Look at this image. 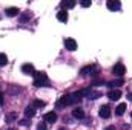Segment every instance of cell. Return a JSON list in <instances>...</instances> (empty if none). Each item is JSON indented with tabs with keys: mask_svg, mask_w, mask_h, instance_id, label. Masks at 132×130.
<instances>
[{
	"mask_svg": "<svg viewBox=\"0 0 132 130\" xmlns=\"http://www.w3.org/2000/svg\"><path fill=\"white\" fill-rule=\"evenodd\" d=\"M98 97H101L100 92H94V90H91V94H89V98H91V99H97Z\"/></svg>",
	"mask_w": 132,
	"mask_h": 130,
	"instance_id": "obj_20",
	"label": "cell"
},
{
	"mask_svg": "<svg viewBox=\"0 0 132 130\" xmlns=\"http://www.w3.org/2000/svg\"><path fill=\"white\" fill-rule=\"evenodd\" d=\"M29 17H31L29 14H25V15H22V22H26V20H28Z\"/></svg>",
	"mask_w": 132,
	"mask_h": 130,
	"instance_id": "obj_25",
	"label": "cell"
},
{
	"mask_svg": "<svg viewBox=\"0 0 132 130\" xmlns=\"http://www.w3.org/2000/svg\"><path fill=\"white\" fill-rule=\"evenodd\" d=\"M37 130H48V127H46L45 123H40V124L37 126Z\"/></svg>",
	"mask_w": 132,
	"mask_h": 130,
	"instance_id": "obj_23",
	"label": "cell"
},
{
	"mask_svg": "<svg viewBox=\"0 0 132 130\" xmlns=\"http://www.w3.org/2000/svg\"><path fill=\"white\" fill-rule=\"evenodd\" d=\"M5 12H6L8 17H15V15L19 14V8H14V6H12V8H6Z\"/></svg>",
	"mask_w": 132,
	"mask_h": 130,
	"instance_id": "obj_14",
	"label": "cell"
},
{
	"mask_svg": "<svg viewBox=\"0 0 132 130\" xmlns=\"http://www.w3.org/2000/svg\"><path fill=\"white\" fill-rule=\"evenodd\" d=\"M112 73H114L115 77H120V78H121V77L126 73V67H125V64H123V63H117V64L112 67Z\"/></svg>",
	"mask_w": 132,
	"mask_h": 130,
	"instance_id": "obj_3",
	"label": "cell"
},
{
	"mask_svg": "<svg viewBox=\"0 0 132 130\" xmlns=\"http://www.w3.org/2000/svg\"><path fill=\"white\" fill-rule=\"evenodd\" d=\"M106 6H108V9H111V11H118V9L121 8V3H120L118 0H108V2H106Z\"/></svg>",
	"mask_w": 132,
	"mask_h": 130,
	"instance_id": "obj_5",
	"label": "cell"
},
{
	"mask_svg": "<svg viewBox=\"0 0 132 130\" xmlns=\"http://www.w3.org/2000/svg\"><path fill=\"white\" fill-rule=\"evenodd\" d=\"M9 130H15V129H9Z\"/></svg>",
	"mask_w": 132,
	"mask_h": 130,
	"instance_id": "obj_29",
	"label": "cell"
},
{
	"mask_svg": "<svg viewBox=\"0 0 132 130\" xmlns=\"http://www.w3.org/2000/svg\"><path fill=\"white\" fill-rule=\"evenodd\" d=\"M19 123H20V126H28V124H29V123H28V119H20Z\"/></svg>",
	"mask_w": 132,
	"mask_h": 130,
	"instance_id": "obj_24",
	"label": "cell"
},
{
	"mask_svg": "<svg viewBox=\"0 0 132 130\" xmlns=\"http://www.w3.org/2000/svg\"><path fill=\"white\" fill-rule=\"evenodd\" d=\"M34 86L35 87H45L49 86V78L45 72H35L34 73Z\"/></svg>",
	"mask_w": 132,
	"mask_h": 130,
	"instance_id": "obj_1",
	"label": "cell"
},
{
	"mask_svg": "<svg viewBox=\"0 0 132 130\" xmlns=\"http://www.w3.org/2000/svg\"><path fill=\"white\" fill-rule=\"evenodd\" d=\"M25 116H28V118L35 116V107H34V106H28V107L25 109Z\"/></svg>",
	"mask_w": 132,
	"mask_h": 130,
	"instance_id": "obj_16",
	"label": "cell"
},
{
	"mask_svg": "<svg viewBox=\"0 0 132 130\" xmlns=\"http://www.w3.org/2000/svg\"><path fill=\"white\" fill-rule=\"evenodd\" d=\"M8 64V57L5 54H0V66H6Z\"/></svg>",
	"mask_w": 132,
	"mask_h": 130,
	"instance_id": "obj_18",
	"label": "cell"
},
{
	"mask_svg": "<svg viewBox=\"0 0 132 130\" xmlns=\"http://www.w3.org/2000/svg\"><path fill=\"white\" fill-rule=\"evenodd\" d=\"M57 20L62 22V23H66L68 22V12H66L65 9H62V11L57 12Z\"/></svg>",
	"mask_w": 132,
	"mask_h": 130,
	"instance_id": "obj_12",
	"label": "cell"
},
{
	"mask_svg": "<svg viewBox=\"0 0 132 130\" xmlns=\"http://www.w3.org/2000/svg\"><path fill=\"white\" fill-rule=\"evenodd\" d=\"M15 118H17V115H15V113H9V115H8V116H6V119H8V121H9V123H12V121H14V119H15Z\"/></svg>",
	"mask_w": 132,
	"mask_h": 130,
	"instance_id": "obj_22",
	"label": "cell"
},
{
	"mask_svg": "<svg viewBox=\"0 0 132 130\" xmlns=\"http://www.w3.org/2000/svg\"><path fill=\"white\" fill-rule=\"evenodd\" d=\"M3 103H5V99H3V94H2V92H0V106H2V104H3Z\"/></svg>",
	"mask_w": 132,
	"mask_h": 130,
	"instance_id": "obj_26",
	"label": "cell"
},
{
	"mask_svg": "<svg viewBox=\"0 0 132 130\" xmlns=\"http://www.w3.org/2000/svg\"><path fill=\"white\" fill-rule=\"evenodd\" d=\"M72 115H74V118L81 119V118H85V110H83L81 107H75V109L72 110Z\"/></svg>",
	"mask_w": 132,
	"mask_h": 130,
	"instance_id": "obj_11",
	"label": "cell"
},
{
	"mask_svg": "<svg viewBox=\"0 0 132 130\" xmlns=\"http://www.w3.org/2000/svg\"><path fill=\"white\" fill-rule=\"evenodd\" d=\"M65 48L68 49V51L74 52V51L77 49V41H75L74 38H66L65 40Z\"/></svg>",
	"mask_w": 132,
	"mask_h": 130,
	"instance_id": "obj_6",
	"label": "cell"
},
{
	"mask_svg": "<svg viewBox=\"0 0 132 130\" xmlns=\"http://www.w3.org/2000/svg\"><path fill=\"white\" fill-rule=\"evenodd\" d=\"M121 84H123V80L118 78V80H115V81H111V83H109V87H117V86H121Z\"/></svg>",
	"mask_w": 132,
	"mask_h": 130,
	"instance_id": "obj_17",
	"label": "cell"
},
{
	"mask_svg": "<svg viewBox=\"0 0 132 130\" xmlns=\"http://www.w3.org/2000/svg\"><path fill=\"white\" fill-rule=\"evenodd\" d=\"M75 5H77L75 0H63V2H62V8H66V9H71V8H74Z\"/></svg>",
	"mask_w": 132,
	"mask_h": 130,
	"instance_id": "obj_13",
	"label": "cell"
},
{
	"mask_svg": "<svg viewBox=\"0 0 132 130\" xmlns=\"http://www.w3.org/2000/svg\"><path fill=\"white\" fill-rule=\"evenodd\" d=\"M125 110H126V104H125V103H120V104L117 106V109H115V115H117V116H121V115L125 113Z\"/></svg>",
	"mask_w": 132,
	"mask_h": 130,
	"instance_id": "obj_15",
	"label": "cell"
},
{
	"mask_svg": "<svg viewBox=\"0 0 132 130\" xmlns=\"http://www.w3.org/2000/svg\"><path fill=\"white\" fill-rule=\"evenodd\" d=\"M22 72L23 73H28V75H34L35 73V69H34V66L31 63H26V64L22 66Z\"/></svg>",
	"mask_w": 132,
	"mask_h": 130,
	"instance_id": "obj_10",
	"label": "cell"
},
{
	"mask_svg": "<svg viewBox=\"0 0 132 130\" xmlns=\"http://www.w3.org/2000/svg\"><path fill=\"white\" fill-rule=\"evenodd\" d=\"M131 115H132V113H131Z\"/></svg>",
	"mask_w": 132,
	"mask_h": 130,
	"instance_id": "obj_30",
	"label": "cell"
},
{
	"mask_svg": "<svg viewBox=\"0 0 132 130\" xmlns=\"http://www.w3.org/2000/svg\"><path fill=\"white\" fill-rule=\"evenodd\" d=\"M46 103L42 101V99H34V107H45Z\"/></svg>",
	"mask_w": 132,
	"mask_h": 130,
	"instance_id": "obj_19",
	"label": "cell"
},
{
	"mask_svg": "<svg viewBox=\"0 0 132 130\" xmlns=\"http://www.w3.org/2000/svg\"><path fill=\"white\" fill-rule=\"evenodd\" d=\"M108 98L112 99V101L120 99V98H121V90H118V89H112V90H109V92H108Z\"/></svg>",
	"mask_w": 132,
	"mask_h": 130,
	"instance_id": "obj_7",
	"label": "cell"
},
{
	"mask_svg": "<svg viewBox=\"0 0 132 130\" xmlns=\"http://www.w3.org/2000/svg\"><path fill=\"white\" fill-rule=\"evenodd\" d=\"M104 130H115V129H114L112 126H109V127H106V129H104Z\"/></svg>",
	"mask_w": 132,
	"mask_h": 130,
	"instance_id": "obj_27",
	"label": "cell"
},
{
	"mask_svg": "<svg viewBox=\"0 0 132 130\" xmlns=\"http://www.w3.org/2000/svg\"><path fill=\"white\" fill-rule=\"evenodd\" d=\"M43 119H45L46 123H55V121H57V113H55V112H48V113H45Z\"/></svg>",
	"mask_w": 132,
	"mask_h": 130,
	"instance_id": "obj_9",
	"label": "cell"
},
{
	"mask_svg": "<svg viewBox=\"0 0 132 130\" xmlns=\"http://www.w3.org/2000/svg\"><path fill=\"white\" fill-rule=\"evenodd\" d=\"M129 99H132V94H131V95H129Z\"/></svg>",
	"mask_w": 132,
	"mask_h": 130,
	"instance_id": "obj_28",
	"label": "cell"
},
{
	"mask_svg": "<svg viewBox=\"0 0 132 130\" xmlns=\"http://www.w3.org/2000/svg\"><path fill=\"white\" fill-rule=\"evenodd\" d=\"M75 103H78V101L74 98V95H63L57 101V107H66V106H71V104H75Z\"/></svg>",
	"mask_w": 132,
	"mask_h": 130,
	"instance_id": "obj_2",
	"label": "cell"
},
{
	"mask_svg": "<svg viewBox=\"0 0 132 130\" xmlns=\"http://www.w3.org/2000/svg\"><path fill=\"white\" fill-rule=\"evenodd\" d=\"M80 73H81V75H88V73H91L92 77H95V75L98 73V66H95V64L86 66V67H83V69L80 70Z\"/></svg>",
	"mask_w": 132,
	"mask_h": 130,
	"instance_id": "obj_4",
	"label": "cell"
},
{
	"mask_svg": "<svg viewBox=\"0 0 132 130\" xmlns=\"http://www.w3.org/2000/svg\"><path fill=\"white\" fill-rule=\"evenodd\" d=\"M80 5H81L83 8H89V6H91V0H81Z\"/></svg>",
	"mask_w": 132,
	"mask_h": 130,
	"instance_id": "obj_21",
	"label": "cell"
},
{
	"mask_svg": "<svg viewBox=\"0 0 132 130\" xmlns=\"http://www.w3.org/2000/svg\"><path fill=\"white\" fill-rule=\"evenodd\" d=\"M98 115L101 116V118H104V119L109 118V116H111V107H109V106H101V107H100Z\"/></svg>",
	"mask_w": 132,
	"mask_h": 130,
	"instance_id": "obj_8",
	"label": "cell"
}]
</instances>
